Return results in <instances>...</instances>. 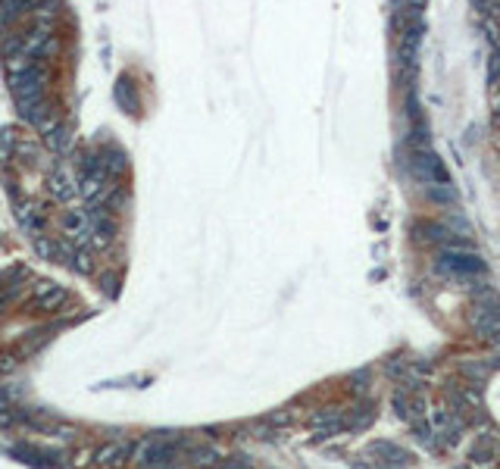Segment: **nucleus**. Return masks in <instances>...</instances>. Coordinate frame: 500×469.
Here are the masks:
<instances>
[{"label": "nucleus", "instance_id": "obj_3", "mask_svg": "<svg viewBox=\"0 0 500 469\" xmlns=\"http://www.w3.org/2000/svg\"><path fill=\"white\" fill-rule=\"evenodd\" d=\"M409 232H413V241L432 244V248H472V238H463L450 226L435 219H416Z\"/></svg>", "mask_w": 500, "mask_h": 469}, {"label": "nucleus", "instance_id": "obj_18", "mask_svg": "<svg viewBox=\"0 0 500 469\" xmlns=\"http://www.w3.org/2000/svg\"><path fill=\"white\" fill-rule=\"evenodd\" d=\"M409 398H413V394H407L400 385L391 391V410H394V416L403 419V423H409Z\"/></svg>", "mask_w": 500, "mask_h": 469}, {"label": "nucleus", "instance_id": "obj_28", "mask_svg": "<svg viewBox=\"0 0 500 469\" xmlns=\"http://www.w3.org/2000/svg\"><path fill=\"white\" fill-rule=\"evenodd\" d=\"M500 129V98H497V104H494V110H491V131H497Z\"/></svg>", "mask_w": 500, "mask_h": 469}, {"label": "nucleus", "instance_id": "obj_6", "mask_svg": "<svg viewBox=\"0 0 500 469\" xmlns=\"http://www.w3.org/2000/svg\"><path fill=\"white\" fill-rule=\"evenodd\" d=\"M469 326H472V335L488 344H497L500 341V313L488 310V306L472 304L469 306Z\"/></svg>", "mask_w": 500, "mask_h": 469}, {"label": "nucleus", "instance_id": "obj_7", "mask_svg": "<svg viewBox=\"0 0 500 469\" xmlns=\"http://www.w3.org/2000/svg\"><path fill=\"white\" fill-rule=\"evenodd\" d=\"M63 232L75 248H85V244L94 241V226L85 210H69V213L63 216Z\"/></svg>", "mask_w": 500, "mask_h": 469}, {"label": "nucleus", "instance_id": "obj_20", "mask_svg": "<svg viewBox=\"0 0 500 469\" xmlns=\"http://www.w3.org/2000/svg\"><path fill=\"white\" fill-rule=\"evenodd\" d=\"M188 460L194 463L197 469H207V466H216V463H219V450L216 448H194L188 454Z\"/></svg>", "mask_w": 500, "mask_h": 469}, {"label": "nucleus", "instance_id": "obj_11", "mask_svg": "<svg viewBox=\"0 0 500 469\" xmlns=\"http://www.w3.org/2000/svg\"><path fill=\"white\" fill-rule=\"evenodd\" d=\"M372 423H376V404L360 398L357 407H353V410H347V429H351V432H366Z\"/></svg>", "mask_w": 500, "mask_h": 469}, {"label": "nucleus", "instance_id": "obj_14", "mask_svg": "<svg viewBox=\"0 0 500 469\" xmlns=\"http://www.w3.org/2000/svg\"><path fill=\"white\" fill-rule=\"evenodd\" d=\"M494 454H497V438L491 435V432H485V435H479V441L472 444V450H469V457H472L475 463H491Z\"/></svg>", "mask_w": 500, "mask_h": 469}, {"label": "nucleus", "instance_id": "obj_1", "mask_svg": "<svg viewBox=\"0 0 500 469\" xmlns=\"http://www.w3.org/2000/svg\"><path fill=\"white\" fill-rule=\"evenodd\" d=\"M435 269L454 282H466V279H481L488 273V263L472 248H441L435 257Z\"/></svg>", "mask_w": 500, "mask_h": 469}, {"label": "nucleus", "instance_id": "obj_30", "mask_svg": "<svg viewBox=\"0 0 500 469\" xmlns=\"http://www.w3.org/2000/svg\"><path fill=\"white\" fill-rule=\"evenodd\" d=\"M0 369H13V357H0Z\"/></svg>", "mask_w": 500, "mask_h": 469}, {"label": "nucleus", "instance_id": "obj_23", "mask_svg": "<svg viewBox=\"0 0 500 469\" xmlns=\"http://www.w3.org/2000/svg\"><path fill=\"white\" fill-rule=\"evenodd\" d=\"M69 260H75L72 266H75V273H82V275H88V273L94 269L91 254H88V250H82V248H72V250H69Z\"/></svg>", "mask_w": 500, "mask_h": 469}, {"label": "nucleus", "instance_id": "obj_27", "mask_svg": "<svg viewBox=\"0 0 500 469\" xmlns=\"http://www.w3.org/2000/svg\"><path fill=\"white\" fill-rule=\"evenodd\" d=\"M219 469H254V466H250V460H244V457H238V460H225Z\"/></svg>", "mask_w": 500, "mask_h": 469}, {"label": "nucleus", "instance_id": "obj_29", "mask_svg": "<svg viewBox=\"0 0 500 469\" xmlns=\"http://www.w3.org/2000/svg\"><path fill=\"white\" fill-rule=\"evenodd\" d=\"M397 10H407V0H391V13H397Z\"/></svg>", "mask_w": 500, "mask_h": 469}, {"label": "nucleus", "instance_id": "obj_26", "mask_svg": "<svg viewBox=\"0 0 500 469\" xmlns=\"http://www.w3.org/2000/svg\"><path fill=\"white\" fill-rule=\"evenodd\" d=\"M294 423V413L291 410H272L266 416V425L269 429H285V425H291Z\"/></svg>", "mask_w": 500, "mask_h": 469}, {"label": "nucleus", "instance_id": "obj_9", "mask_svg": "<svg viewBox=\"0 0 500 469\" xmlns=\"http://www.w3.org/2000/svg\"><path fill=\"white\" fill-rule=\"evenodd\" d=\"M69 300V294H66V288H59V285H53V282H38L35 285V310H41V313H57L59 306Z\"/></svg>", "mask_w": 500, "mask_h": 469}, {"label": "nucleus", "instance_id": "obj_21", "mask_svg": "<svg viewBox=\"0 0 500 469\" xmlns=\"http://www.w3.org/2000/svg\"><path fill=\"white\" fill-rule=\"evenodd\" d=\"M66 141H69V135H66V129H63L59 122H53L50 129H44V144H47L50 150H63Z\"/></svg>", "mask_w": 500, "mask_h": 469}, {"label": "nucleus", "instance_id": "obj_33", "mask_svg": "<svg viewBox=\"0 0 500 469\" xmlns=\"http://www.w3.org/2000/svg\"><path fill=\"white\" fill-rule=\"evenodd\" d=\"M456 469H469V466H456Z\"/></svg>", "mask_w": 500, "mask_h": 469}, {"label": "nucleus", "instance_id": "obj_12", "mask_svg": "<svg viewBox=\"0 0 500 469\" xmlns=\"http://www.w3.org/2000/svg\"><path fill=\"white\" fill-rule=\"evenodd\" d=\"M494 366H497V363H491V360H479V357L460 360V376L466 378V382H472V385H481V382H488V378H491Z\"/></svg>", "mask_w": 500, "mask_h": 469}, {"label": "nucleus", "instance_id": "obj_4", "mask_svg": "<svg viewBox=\"0 0 500 469\" xmlns=\"http://www.w3.org/2000/svg\"><path fill=\"white\" fill-rule=\"evenodd\" d=\"M47 78H50V69H47V63H35L32 69L19 72V75H10V91H13L16 104L44 100V98H47Z\"/></svg>", "mask_w": 500, "mask_h": 469}, {"label": "nucleus", "instance_id": "obj_24", "mask_svg": "<svg viewBox=\"0 0 500 469\" xmlns=\"http://www.w3.org/2000/svg\"><path fill=\"white\" fill-rule=\"evenodd\" d=\"M472 10L481 19H500V0H472Z\"/></svg>", "mask_w": 500, "mask_h": 469}, {"label": "nucleus", "instance_id": "obj_31", "mask_svg": "<svg viewBox=\"0 0 500 469\" xmlns=\"http://www.w3.org/2000/svg\"><path fill=\"white\" fill-rule=\"evenodd\" d=\"M494 147H497V150H500V129H497V131H494Z\"/></svg>", "mask_w": 500, "mask_h": 469}, {"label": "nucleus", "instance_id": "obj_13", "mask_svg": "<svg viewBox=\"0 0 500 469\" xmlns=\"http://www.w3.org/2000/svg\"><path fill=\"white\" fill-rule=\"evenodd\" d=\"M425 197H429L432 203H441V207H454L456 201H460V191L454 188V182L450 185H441V182H432V185H423Z\"/></svg>", "mask_w": 500, "mask_h": 469}, {"label": "nucleus", "instance_id": "obj_17", "mask_svg": "<svg viewBox=\"0 0 500 469\" xmlns=\"http://www.w3.org/2000/svg\"><path fill=\"white\" fill-rule=\"evenodd\" d=\"M413 438L419 444H423V448H429V450H438V438H435V429H432V423L429 419H413Z\"/></svg>", "mask_w": 500, "mask_h": 469}, {"label": "nucleus", "instance_id": "obj_5", "mask_svg": "<svg viewBox=\"0 0 500 469\" xmlns=\"http://www.w3.org/2000/svg\"><path fill=\"white\" fill-rule=\"evenodd\" d=\"M409 172L416 176V182H419V185H432V182L450 185V172H447V166L441 163V156H438L432 147H425V150H413V160H409Z\"/></svg>", "mask_w": 500, "mask_h": 469}, {"label": "nucleus", "instance_id": "obj_15", "mask_svg": "<svg viewBox=\"0 0 500 469\" xmlns=\"http://www.w3.org/2000/svg\"><path fill=\"white\" fill-rule=\"evenodd\" d=\"M50 191L59 197V201H75L78 197V182H72L66 172H57V176L50 178Z\"/></svg>", "mask_w": 500, "mask_h": 469}, {"label": "nucleus", "instance_id": "obj_19", "mask_svg": "<svg viewBox=\"0 0 500 469\" xmlns=\"http://www.w3.org/2000/svg\"><path fill=\"white\" fill-rule=\"evenodd\" d=\"M369 382H372V372L369 369H357V372H351V376H347V388H351V394H357V398H366Z\"/></svg>", "mask_w": 500, "mask_h": 469}, {"label": "nucleus", "instance_id": "obj_10", "mask_svg": "<svg viewBox=\"0 0 500 469\" xmlns=\"http://www.w3.org/2000/svg\"><path fill=\"white\" fill-rule=\"evenodd\" d=\"M369 454H376L388 469L391 466H394V469H407L409 463H413V457H409L403 448H397L394 441H372L369 444Z\"/></svg>", "mask_w": 500, "mask_h": 469}, {"label": "nucleus", "instance_id": "obj_25", "mask_svg": "<svg viewBox=\"0 0 500 469\" xmlns=\"http://www.w3.org/2000/svg\"><path fill=\"white\" fill-rule=\"evenodd\" d=\"M481 32H485L488 47H500V19H481Z\"/></svg>", "mask_w": 500, "mask_h": 469}, {"label": "nucleus", "instance_id": "obj_32", "mask_svg": "<svg viewBox=\"0 0 500 469\" xmlns=\"http://www.w3.org/2000/svg\"><path fill=\"white\" fill-rule=\"evenodd\" d=\"M163 469H182V466H178V463H169V466H163Z\"/></svg>", "mask_w": 500, "mask_h": 469}, {"label": "nucleus", "instance_id": "obj_2", "mask_svg": "<svg viewBox=\"0 0 500 469\" xmlns=\"http://www.w3.org/2000/svg\"><path fill=\"white\" fill-rule=\"evenodd\" d=\"M176 454H178V438L147 435L135 448V466L138 469H163V466H169V463H176Z\"/></svg>", "mask_w": 500, "mask_h": 469}, {"label": "nucleus", "instance_id": "obj_22", "mask_svg": "<svg viewBox=\"0 0 500 469\" xmlns=\"http://www.w3.org/2000/svg\"><path fill=\"white\" fill-rule=\"evenodd\" d=\"M485 78H488V88H491V91H497V85H500V47H494L491 57H488Z\"/></svg>", "mask_w": 500, "mask_h": 469}, {"label": "nucleus", "instance_id": "obj_16", "mask_svg": "<svg viewBox=\"0 0 500 469\" xmlns=\"http://www.w3.org/2000/svg\"><path fill=\"white\" fill-rule=\"evenodd\" d=\"M57 0H41L38 7L32 10V19H35V26H41V28H53V22H57Z\"/></svg>", "mask_w": 500, "mask_h": 469}, {"label": "nucleus", "instance_id": "obj_8", "mask_svg": "<svg viewBox=\"0 0 500 469\" xmlns=\"http://www.w3.org/2000/svg\"><path fill=\"white\" fill-rule=\"evenodd\" d=\"M131 454H135L131 441H110L94 450V463H98L100 469H116V466H122V463H129Z\"/></svg>", "mask_w": 500, "mask_h": 469}]
</instances>
